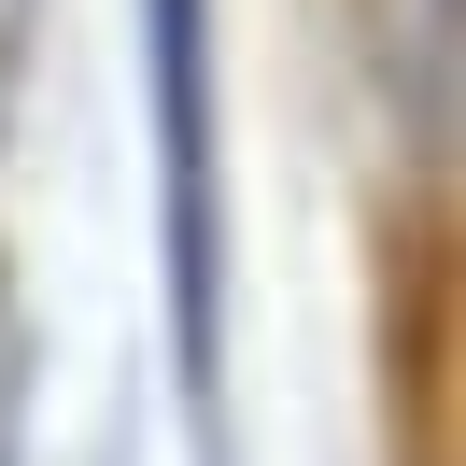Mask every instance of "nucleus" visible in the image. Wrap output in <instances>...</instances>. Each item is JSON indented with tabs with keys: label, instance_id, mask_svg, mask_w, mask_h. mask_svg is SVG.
Here are the masks:
<instances>
[{
	"label": "nucleus",
	"instance_id": "f257e3e1",
	"mask_svg": "<svg viewBox=\"0 0 466 466\" xmlns=\"http://www.w3.org/2000/svg\"><path fill=\"white\" fill-rule=\"evenodd\" d=\"M156 156H170V283H184V368L212 381V0H156Z\"/></svg>",
	"mask_w": 466,
	"mask_h": 466
}]
</instances>
